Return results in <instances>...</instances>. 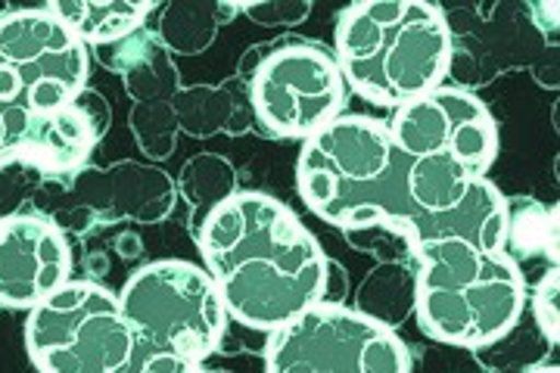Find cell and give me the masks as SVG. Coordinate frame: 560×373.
Segmentation results:
<instances>
[{
    "instance_id": "ac0fdd59",
    "label": "cell",
    "mask_w": 560,
    "mask_h": 373,
    "mask_svg": "<svg viewBox=\"0 0 560 373\" xmlns=\"http://www.w3.org/2000/svg\"><path fill=\"white\" fill-rule=\"evenodd\" d=\"M234 16H241V3L234 0H172L160 7L156 38L168 54L197 57L215 44L221 25Z\"/></svg>"
},
{
    "instance_id": "277c9868",
    "label": "cell",
    "mask_w": 560,
    "mask_h": 373,
    "mask_svg": "<svg viewBox=\"0 0 560 373\" xmlns=\"http://www.w3.org/2000/svg\"><path fill=\"white\" fill-rule=\"evenodd\" d=\"M529 287L508 253L442 240L415 256V317L420 330L458 349H482L526 312Z\"/></svg>"
},
{
    "instance_id": "f546056e",
    "label": "cell",
    "mask_w": 560,
    "mask_h": 373,
    "mask_svg": "<svg viewBox=\"0 0 560 373\" xmlns=\"http://www.w3.org/2000/svg\"><path fill=\"white\" fill-rule=\"evenodd\" d=\"M113 246H116V253H119L121 258H128V261H131V258H140V253H143V240H140L135 231H125V234L116 236Z\"/></svg>"
},
{
    "instance_id": "83f0119b",
    "label": "cell",
    "mask_w": 560,
    "mask_h": 373,
    "mask_svg": "<svg viewBox=\"0 0 560 373\" xmlns=\"http://www.w3.org/2000/svg\"><path fill=\"white\" fill-rule=\"evenodd\" d=\"M125 373H209L200 361L165 352H135V361Z\"/></svg>"
},
{
    "instance_id": "3957f363",
    "label": "cell",
    "mask_w": 560,
    "mask_h": 373,
    "mask_svg": "<svg viewBox=\"0 0 560 373\" xmlns=\"http://www.w3.org/2000/svg\"><path fill=\"white\" fill-rule=\"evenodd\" d=\"M455 38L445 10L423 0H364L337 20L334 59L346 88L383 109H399L452 75Z\"/></svg>"
},
{
    "instance_id": "9c48e42d",
    "label": "cell",
    "mask_w": 560,
    "mask_h": 373,
    "mask_svg": "<svg viewBox=\"0 0 560 373\" xmlns=\"http://www.w3.org/2000/svg\"><path fill=\"white\" fill-rule=\"evenodd\" d=\"M88 47L54 13H0V100L28 113H50L88 88Z\"/></svg>"
},
{
    "instance_id": "2e32d148",
    "label": "cell",
    "mask_w": 560,
    "mask_h": 373,
    "mask_svg": "<svg viewBox=\"0 0 560 373\" xmlns=\"http://www.w3.org/2000/svg\"><path fill=\"white\" fill-rule=\"evenodd\" d=\"M101 66L109 72L121 75L125 94L135 103H153V100H175L180 91V72L175 66L172 54L162 47L156 38V28L143 25L138 32H131L128 38L94 47Z\"/></svg>"
},
{
    "instance_id": "f1b7e54d",
    "label": "cell",
    "mask_w": 560,
    "mask_h": 373,
    "mask_svg": "<svg viewBox=\"0 0 560 373\" xmlns=\"http://www.w3.org/2000/svg\"><path fill=\"white\" fill-rule=\"evenodd\" d=\"M349 299V275L342 271L340 261L330 258L327 265V277H324V293H320V305H346Z\"/></svg>"
},
{
    "instance_id": "603a6c76",
    "label": "cell",
    "mask_w": 560,
    "mask_h": 373,
    "mask_svg": "<svg viewBox=\"0 0 560 373\" xmlns=\"http://www.w3.org/2000/svg\"><path fill=\"white\" fill-rule=\"evenodd\" d=\"M128 128L138 140L140 153L150 159H168L178 143V118L168 100H153V103H135Z\"/></svg>"
},
{
    "instance_id": "8fae6325",
    "label": "cell",
    "mask_w": 560,
    "mask_h": 373,
    "mask_svg": "<svg viewBox=\"0 0 560 373\" xmlns=\"http://www.w3.org/2000/svg\"><path fill=\"white\" fill-rule=\"evenodd\" d=\"M72 280V246L47 215L0 218V305L35 308Z\"/></svg>"
},
{
    "instance_id": "4dcf8cb0",
    "label": "cell",
    "mask_w": 560,
    "mask_h": 373,
    "mask_svg": "<svg viewBox=\"0 0 560 373\" xmlns=\"http://www.w3.org/2000/svg\"><path fill=\"white\" fill-rule=\"evenodd\" d=\"M106 271H109V258L103 256V253H88L84 256V275H88V280H97Z\"/></svg>"
},
{
    "instance_id": "5b68a950",
    "label": "cell",
    "mask_w": 560,
    "mask_h": 373,
    "mask_svg": "<svg viewBox=\"0 0 560 373\" xmlns=\"http://www.w3.org/2000/svg\"><path fill=\"white\" fill-rule=\"evenodd\" d=\"M119 305L138 352L180 354L200 364L219 352L231 324L215 280L184 258L140 265L125 280Z\"/></svg>"
},
{
    "instance_id": "ffe728a7",
    "label": "cell",
    "mask_w": 560,
    "mask_h": 373,
    "mask_svg": "<svg viewBox=\"0 0 560 373\" xmlns=\"http://www.w3.org/2000/svg\"><path fill=\"white\" fill-rule=\"evenodd\" d=\"M178 199L187 202V228L197 234L202 221L237 194V168L219 153H197L175 177Z\"/></svg>"
},
{
    "instance_id": "30bf717a",
    "label": "cell",
    "mask_w": 560,
    "mask_h": 373,
    "mask_svg": "<svg viewBox=\"0 0 560 373\" xmlns=\"http://www.w3.org/2000/svg\"><path fill=\"white\" fill-rule=\"evenodd\" d=\"M389 138L405 156L430 168H445L467 180L489 175L499 159V121L477 94L442 84L393 109Z\"/></svg>"
},
{
    "instance_id": "1f68e13d",
    "label": "cell",
    "mask_w": 560,
    "mask_h": 373,
    "mask_svg": "<svg viewBox=\"0 0 560 373\" xmlns=\"http://www.w3.org/2000/svg\"><path fill=\"white\" fill-rule=\"evenodd\" d=\"M526 373H560L558 364H539V368H533V371Z\"/></svg>"
},
{
    "instance_id": "52a82bcc",
    "label": "cell",
    "mask_w": 560,
    "mask_h": 373,
    "mask_svg": "<svg viewBox=\"0 0 560 373\" xmlns=\"http://www.w3.org/2000/svg\"><path fill=\"white\" fill-rule=\"evenodd\" d=\"M25 352L38 373H125L138 346L119 295L97 280H69L28 312Z\"/></svg>"
},
{
    "instance_id": "cb8c5ba5",
    "label": "cell",
    "mask_w": 560,
    "mask_h": 373,
    "mask_svg": "<svg viewBox=\"0 0 560 373\" xmlns=\"http://www.w3.org/2000/svg\"><path fill=\"white\" fill-rule=\"evenodd\" d=\"M35 118H38V113H28L22 106L0 100V168L16 165L25 159Z\"/></svg>"
},
{
    "instance_id": "8992f818",
    "label": "cell",
    "mask_w": 560,
    "mask_h": 373,
    "mask_svg": "<svg viewBox=\"0 0 560 373\" xmlns=\"http://www.w3.org/2000/svg\"><path fill=\"white\" fill-rule=\"evenodd\" d=\"M237 79L249 84L259 135L308 140L342 116L349 88L330 50L315 40H278L246 50Z\"/></svg>"
},
{
    "instance_id": "9a60e30c",
    "label": "cell",
    "mask_w": 560,
    "mask_h": 373,
    "mask_svg": "<svg viewBox=\"0 0 560 373\" xmlns=\"http://www.w3.org/2000/svg\"><path fill=\"white\" fill-rule=\"evenodd\" d=\"M172 109L178 118V131L187 138H241L246 131H259L253 100H249V84L237 75H231L221 84H190L180 88Z\"/></svg>"
},
{
    "instance_id": "e0dca14e",
    "label": "cell",
    "mask_w": 560,
    "mask_h": 373,
    "mask_svg": "<svg viewBox=\"0 0 560 373\" xmlns=\"http://www.w3.org/2000/svg\"><path fill=\"white\" fill-rule=\"evenodd\" d=\"M84 44V47H106L128 38L147 25L150 13L160 10L156 0H50L44 7Z\"/></svg>"
},
{
    "instance_id": "44dd1931",
    "label": "cell",
    "mask_w": 560,
    "mask_h": 373,
    "mask_svg": "<svg viewBox=\"0 0 560 373\" xmlns=\"http://www.w3.org/2000/svg\"><path fill=\"white\" fill-rule=\"evenodd\" d=\"M359 315L396 330L415 315V268L408 265H377L355 290Z\"/></svg>"
},
{
    "instance_id": "5bb4252c",
    "label": "cell",
    "mask_w": 560,
    "mask_h": 373,
    "mask_svg": "<svg viewBox=\"0 0 560 373\" xmlns=\"http://www.w3.org/2000/svg\"><path fill=\"white\" fill-rule=\"evenodd\" d=\"M405 236H408L415 256H418V249L430 246V243H442V240H460V243H470L486 253H504L508 197L489 177H480L455 209L440 212V215L415 218Z\"/></svg>"
},
{
    "instance_id": "4fadbf2b",
    "label": "cell",
    "mask_w": 560,
    "mask_h": 373,
    "mask_svg": "<svg viewBox=\"0 0 560 373\" xmlns=\"http://www.w3.org/2000/svg\"><path fill=\"white\" fill-rule=\"evenodd\" d=\"M109 118L113 113L106 97L84 88L79 97L69 100L60 109L38 113L20 165H28L44 180H72V175H79L97 150V143L106 138Z\"/></svg>"
},
{
    "instance_id": "4316f807",
    "label": "cell",
    "mask_w": 560,
    "mask_h": 373,
    "mask_svg": "<svg viewBox=\"0 0 560 373\" xmlns=\"http://www.w3.org/2000/svg\"><path fill=\"white\" fill-rule=\"evenodd\" d=\"M13 168H16V165L0 168V218L16 215V206L35 190L38 180H44V177H40L38 172H32L28 165L22 168V175H13Z\"/></svg>"
},
{
    "instance_id": "d4e9b609",
    "label": "cell",
    "mask_w": 560,
    "mask_h": 373,
    "mask_svg": "<svg viewBox=\"0 0 560 373\" xmlns=\"http://www.w3.org/2000/svg\"><path fill=\"white\" fill-rule=\"evenodd\" d=\"M558 295H560V277L558 268L541 275L533 287V299H526V308L533 315V324L539 327L545 342L551 349H558L560 342V315H558Z\"/></svg>"
},
{
    "instance_id": "7a4b0ae2",
    "label": "cell",
    "mask_w": 560,
    "mask_h": 373,
    "mask_svg": "<svg viewBox=\"0 0 560 373\" xmlns=\"http://www.w3.org/2000/svg\"><path fill=\"white\" fill-rule=\"evenodd\" d=\"M408 172L411 159L393 143L386 121L340 116L302 140L296 190L324 224L342 234L364 228L405 231L415 218Z\"/></svg>"
},
{
    "instance_id": "6da1fadb",
    "label": "cell",
    "mask_w": 560,
    "mask_h": 373,
    "mask_svg": "<svg viewBox=\"0 0 560 373\" xmlns=\"http://www.w3.org/2000/svg\"><path fill=\"white\" fill-rule=\"evenodd\" d=\"M194 240L234 324L275 334L320 305L330 256L280 199L237 190Z\"/></svg>"
},
{
    "instance_id": "d6986e66",
    "label": "cell",
    "mask_w": 560,
    "mask_h": 373,
    "mask_svg": "<svg viewBox=\"0 0 560 373\" xmlns=\"http://www.w3.org/2000/svg\"><path fill=\"white\" fill-rule=\"evenodd\" d=\"M504 253L517 265L529 287L533 265L539 275L558 268V206L545 209L536 199H508V240Z\"/></svg>"
},
{
    "instance_id": "484cf974",
    "label": "cell",
    "mask_w": 560,
    "mask_h": 373,
    "mask_svg": "<svg viewBox=\"0 0 560 373\" xmlns=\"http://www.w3.org/2000/svg\"><path fill=\"white\" fill-rule=\"evenodd\" d=\"M312 13V0H249L241 3V16L261 28H293Z\"/></svg>"
},
{
    "instance_id": "7402d4cb",
    "label": "cell",
    "mask_w": 560,
    "mask_h": 373,
    "mask_svg": "<svg viewBox=\"0 0 560 373\" xmlns=\"http://www.w3.org/2000/svg\"><path fill=\"white\" fill-rule=\"evenodd\" d=\"M551 352V346L545 342V336L539 334V327L533 324L529 308L523 312V317L508 330V334L474 349V358L480 361V368L486 373H526L539 364H548L545 354Z\"/></svg>"
},
{
    "instance_id": "d6a6232c",
    "label": "cell",
    "mask_w": 560,
    "mask_h": 373,
    "mask_svg": "<svg viewBox=\"0 0 560 373\" xmlns=\"http://www.w3.org/2000/svg\"><path fill=\"white\" fill-rule=\"evenodd\" d=\"M209 373H234V371H224V368H221V371H209Z\"/></svg>"
},
{
    "instance_id": "ba28073f",
    "label": "cell",
    "mask_w": 560,
    "mask_h": 373,
    "mask_svg": "<svg viewBox=\"0 0 560 373\" xmlns=\"http://www.w3.org/2000/svg\"><path fill=\"white\" fill-rule=\"evenodd\" d=\"M265 373H411V352L349 305H315L268 334Z\"/></svg>"
},
{
    "instance_id": "7c38bea8",
    "label": "cell",
    "mask_w": 560,
    "mask_h": 373,
    "mask_svg": "<svg viewBox=\"0 0 560 373\" xmlns=\"http://www.w3.org/2000/svg\"><path fill=\"white\" fill-rule=\"evenodd\" d=\"M66 202L88 209L97 228L162 224L178 206V187L168 172L125 159L106 168H81L66 184Z\"/></svg>"
}]
</instances>
